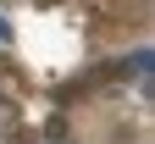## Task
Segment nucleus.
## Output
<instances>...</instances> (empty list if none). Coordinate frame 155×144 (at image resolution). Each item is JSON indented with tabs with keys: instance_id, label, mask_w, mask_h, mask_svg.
<instances>
[{
	"instance_id": "nucleus-1",
	"label": "nucleus",
	"mask_w": 155,
	"mask_h": 144,
	"mask_svg": "<svg viewBox=\"0 0 155 144\" xmlns=\"http://www.w3.org/2000/svg\"><path fill=\"white\" fill-rule=\"evenodd\" d=\"M0 39H11V22H6V17H0Z\"/></svg>"
}]
</instances>
